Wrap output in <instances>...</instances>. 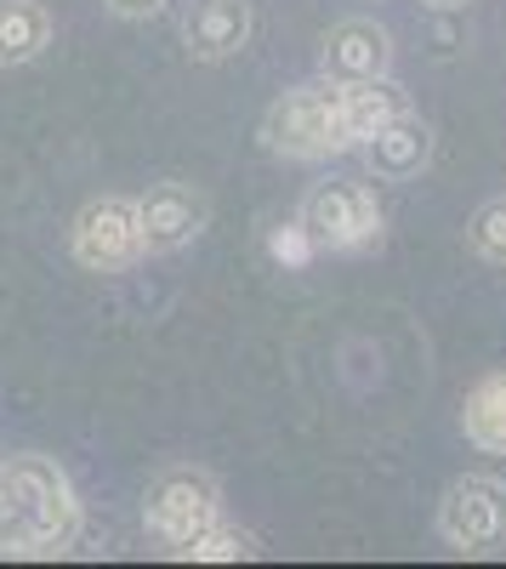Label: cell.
Returning a JSON list of instances; mask_svg holds the SVG:
<instances>
[{
	"mask_svg": "<svg viewBox=\"0 0 506 569\" xmlns=\"http://www.w3.org/2000/svg\"><path fill=\"white\" fill-rule=\"evenodd\" d=\"M358 160L364 171H371L376 182H409V177H422L427 160H433V126L422 114H393L387 126H376L371 137L358 142Z\"/></svg>",
	"mask_w": 506,
	"mask_h": 569,
	"instance_id": "9c48e42d",
	"label": "cell"
},
{
	"mask_svg": "<svg viewBox=\"0 0 506 569\" xmlns=\"http://www.w3.org/2000/svg\"><path fill=\"white\" fill-rule=\"evenodd\" d=\"M438 541L467 558L500 552L506 547V479H489V472L455 479L438 501Z\"/></svg>",
	"mask_w": 506,
	"mask_h": 569,
	"instance_id": "277c9868",
	"label": "cell"
},
{
	"mask_svg": "<svg viewBox=\"0 0 506 569\" xmlns=\"http://www.w3.org/2000/svg\"><path fill=\"white\" fill-rule=\"evenodd\" d=\"M80 536V501L63 467L45 456H7L0 461V552L12 558H52L69 552Z\"/></svg>",
	"mask_w": 506,
	"mask_h": 569,
	"instance_id": "6da1fadb",
	"label": "cell"
},
{
	"mask_svg": "<svg viewBox=\"0 0 506 569\" xmlns=\"http://www.w3.org/2000/svg\"><path fill=\"white\" fill-rule=\"evenodd\" d=\"M393 114H404V91L376 74V80H358V86H342V126H347V149H358L376 126H387Z\"/></svg>",
	"mask_w": 506,
	"mask_h": 569,
	"instance_id": "4fadbf2b",
	"label": "cell"
},
{
	"mask_svg": "<svg viewBox=\"0 0 506 569\" xmlns=\"http://www.w3.org/2000/svg\"><path fill=\"white\" fill-rule=\"evenodd\" d=\"M262 142L285 160H336L347 154V126H342V86L331 80H307L285 91L262 120Z\"/></svg>",
	"mask_w": 506,
	"mask_h": 569,
	"instance_id": "7a4b0ae2",
	"label": "cell"
},
{
	"mask_svg": "<svg viewBox=\"0 0 506 569\" xmlns=\"http://www.w3.org/2000/svg\"><path fill=\"white\" fill-rule=\"evenodd\" d=\"M211 222V206L194 182H154L136 194V228H143V251H182L194 246Z\"/></svg>",
	"mask_w": 506,
	"mask_h": 569,
	"instance_id": "52a82bcc",
	"label": "cell"
},
{
	"mask_svg": "<svg viewBox=\"0 0 506 569\" xmlns=\"http://www.w3.org/2000/svg\"><path fill=\"white\" fill-rule=\"evenodd\" d=\"M467 246H473L484 262H500V268H506V194H495V200H484V206L473 211Z\"/></svg>",
	"mask_w": 506,
	"mask_h": 569,
	"instance_id": "5bb4252c",
	"label": "cell"
},
{
	"mask_svg": "<svg viewBox=\"0 0 506 569\" xmlns=\"http://www.w3.org/2000/svg\"><path fill=\"white\" fill-rule=\"evenodd\" d=\"M216 518H222V496H216V485L205 479V472H194V467H165L160 479L149 485L143 525L171 552H189V541L205 536Z\"/></svg>",
	"mask_w": 506,
	"mask_h": 569,
	"instance_id": "5b68a950",
	"label": "cell"
},
{
	"mask_svg": "<svg viewBox=\"0 0 506 569\" xmlns=\"http://www.w3.org/2000/svg\"><path fill=\"white\" fill-rule=\"evenodd\" d=\"M296 222L313 240V251H364V246L382 240V200H376L371 182L336 177V182L307 188Z\"/></svg>",
	"mask_w": 506,
	"mask_h": 569,
	"instance_id": "3957f363",
	"label": "cell"
},
{
	"mask_svg": "<svg viewBox=\"0 0 506 569\" xmlns=\"http://www.w3.org/2000/svg\"><path fill=\"white\" fill-rule=\"evenodd\" d=\"M387 69H393V34L371 18L336 23L325 34V46H318V80H331V86H358Z\"/></svg>",
	"mask_w": 506,
	"mask_h": 569,
	"instance_id": "ba28073f",
	"label": "cell"
},
{
	"mask_svg": "<svg viewBox=\"0 0 506 569\" xmlns=\"http://www.w3.org/2000/svg\"><path fill=\"white\" fill-rule=\"evenodd\" d=\"M267 251H273V262H285V268H302V262L313 257V240L302 233V222H291L285 233H273V240H267Z\"/></svg>",
	"mask_w": 506,
	"mask_h": 569,
	"instance_id": "2e32d148",
	"label": "cell"
},
{
	"mask_svg": "<svg viewBox=\"0 0 506 569\" xmlns=\"http://www.w3.org/2000/svg\"><path fill=\"white\" fill-rule=\"evenodd\" d=\"M462 433L484 456H506V370L484 376L462 399Z\"/></svg>",
	"mask_w": 506,
	"mask_h": 569,
	"instance_id": "8fae6325",
	"label": "cell"
},
{
	"mask_svg": "<svg viewBox=\"0 0 506 569\" xmlns=\"http://www.w3.org/2000/svg\"><path fill=\"white\" fill-rule=\"evenodd\" d=\"M69 251L80 268L91 273H120L131 268L136 257H143V228H136V200L125 194H103V200H91L74 228H69Z\"/></svg>",
	"mask_w": 506,
	"mask_h": 569,
	"instance_id": "8992f818",
	"label": "cell"
},
{
	"mask_svg": "<svg viewBox=\"0 0 506 569\" xmlns=\"http://www.w3.org/2000/svg\"><path fill=\"white\" fill-rule=\"evenodd\" d=\"M245 552H251V541H245L234 525H222V518H216V525H211L205 536H194V541H189V558H216V563L245 558Z\"/></svg>",
	"mask_w": 506,
	"mask_h": 569,
	"instance_id": "9a60e30c",
	"label": "cell"
},
{
	"mask_svg": "<svg viewBox=\"0 0 506 569\" xmlns=\"http://www.w3.org/2000/svg\"><path fill=\"white\" fill-rule=\"evenodd\" d=\"M103 7H109V12H120V18H154V12L165 7V0H103Z\"/></svg>",
	"mask_w": 506,
	"mask_h": 569,
	"instance_id": "e0dca14e",
	"label": "cell"
},
{
	"mask_svg": "<svg viewBox=\"0 0 506 569\" xmlns=\"http://www.w3.org/2000/svg\"><path fill=\"white\" fill-rule=\"evenodd\" d=\"M422 7H433V12H462V7H473V0H422Z\"/></svg>",
	"mask_w": 506,
	"mask_h": 569,
	"instance_id": "ac0fdd59",
	"label": "cell"
},
{
	"mask_svg": "<svg viewBox=\"0 0 506 569\" xmlns=\"http://www.w3.org/2000/svg\"><path fill=\"white\" fill-rule=\"evenodd\" d=\"M52 40V12L40 0H0V69L34 63Z\"/></svg>",
	"mask_w": 506,
	"mask_h": 569,
	"instance_id": "7c38bea8",
	"label": "cell"
},
{
	"mask_svg": "<svg viewBox=\"0 0 506 569\" xmlns=\"http://www.w3.org/2000/svg\"><path fill=\"white\" fill-rule=\"evenodd\" d=\"M245 40H251V0H194L189 18H182V46L200 63L245 52Z\"/></svg>",
	"mask_w": 506,
	"mask_h": 569,
	"instance_id": "30bf717a",
	"label": "cell"
}]
</instances>
